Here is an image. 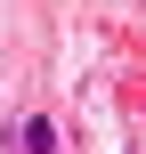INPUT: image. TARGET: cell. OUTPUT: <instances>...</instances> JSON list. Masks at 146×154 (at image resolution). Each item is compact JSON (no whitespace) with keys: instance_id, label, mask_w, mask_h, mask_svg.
<instances>
[{"instance_id":"obj_1","label":"cell","mask_w":146,"mask_h":154,"mask_svg":"<svg viewBox=\"0 0 146 154\" xmlns=\"http://www.w3.org/2000/svg\"><path fill=\"white\" fill-rule=\"evenodd\" d=\"M16 146H24V154H65V138H57V122H49V114H24Z\"/></svg>"}]
</instances>
